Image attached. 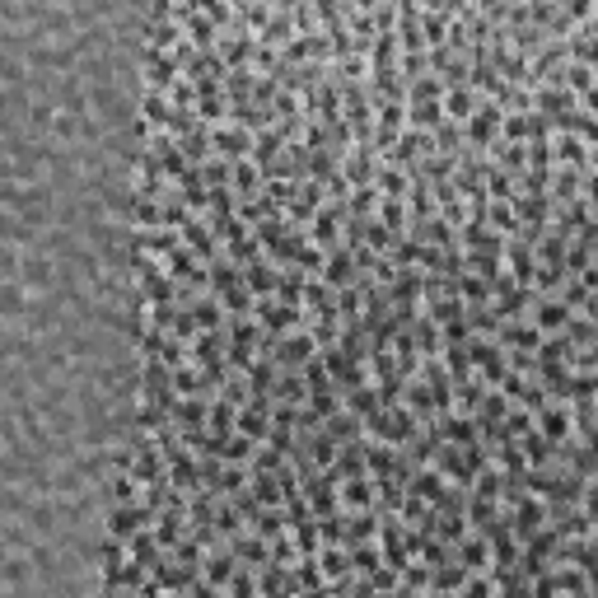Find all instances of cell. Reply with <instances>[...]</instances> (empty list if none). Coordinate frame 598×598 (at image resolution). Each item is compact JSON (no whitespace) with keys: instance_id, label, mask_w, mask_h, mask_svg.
Instances as JSON below:
<instances>
[{"instance_id":"1","label":"cell","mask_w":598,"mask_h":598,"mask_svg":"<svg viewBox=\"0 0 598 598\" xmlns=\"http://www.w3.org/2000/svg\"><path fill=\"white\" fill-rule=\"evenodd\" d=\"M566 323V304H552V299H537V332H552V327Z\"/></svg>"},{"instance_id":"2","label":"cell","mask_w":598,"mask_h":598,"mask_svg":"<svg viewBox=\"0 0 598 598\" xmlns=\"http://www.w3.org/2000/svg\"><path fill=\"white\" fill-rule=\"evenodd\" d=\"M566 426H571V416H566V407H542V435H547V440H556V435H566Z\"/></svg>"},{"instance_id":"3","label":"cell","mask_w":598,"mask_h":598,"mask_svg":"<svg viewBox=\"0 0 598 598\" xmlns=\"http://www.w3.org/2000/svg\"><path fill=\"white\" fill-rule=\"evenodd\" d=\"M341 505H369V477H351V481H346Z\"/></svg>"},{"instance_id":"4","label":"cell","mask_w":598,"mask_h":598,"mask_svg":"<svg viewBox=\"0 0 598 598\" xmlns=\"http://www.w3.org/2000/svg\"><path fill=\"white\" fill-rule=\"evenodd\" d=\"M458 556H463V566H468V571H477L481 556H486V542H481V537H472V542H463V552H458Z\"/></svg>"},{"instance_id":"5","label":"cell","mask_w":598,"mask_h":598,"mask_svg":"<svg viewBox=\"0 0 598 598\" xmlns=\"http://www.w3.org/2000/svg\"><path fill=\"white\" fill-rule=\"evenodd\" d=\"M332 267H327V281H351V257H346V253H332Z\"/></svg>"},{"instance_id":"6","label":"cell","mask_w":598,"mask_h":598,"mask_svg":"<svg viewBox=\"0 0 598 598\" xmlns=\"http://www.w3.org/2000/svg\"><path fill=\"white\" fill-rule=\"evenodd\" d=\"M323 566H327V575H346V556H341V552H327Z\"/></svg>"}]
</instances>
